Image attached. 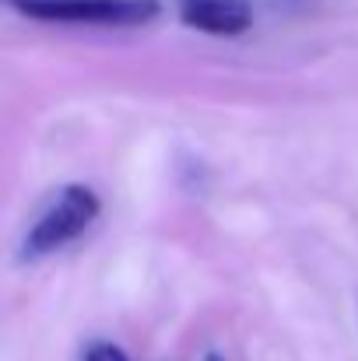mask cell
<instances>
[{
  "instance_id": "6da1fadb",
  "label": "cell",
  "mask_w": 358,
  "mask_h": 361,
  "mask_svg": "<svg viewBox=\"0 0 358 361\" xmlns=\"http://www.w3.org/2000/svg\"><path fill=\"white\" fill-rule=\"evenodd\" d=\"M99 197L88 186H64L56 193V200L39 214V221L28 228L25 235V256L39 259L49 256L56 249H64L67 242H74L81 232L92 228V221L99 218Z\"/></svg>"
},
{
  "instance_id": "7a4b0ae2",
  "label": "cell",
  "mask_w": 358,
  "mask_h": 361,
  "mask_svg": "<svg viewBox=\"0 0 358 361\" xmlns=\"http://www.w3.org/2000/svg\"><path fill=\"white\" fill-rule=\"evenodd\" d=\"M18 11L67 25H144L158 14V0H32Z\"/></svg>"
},
{
  "instance_id": "3957f363",
  "label": "cell",
  "mask_w": 358,
  "mask_h": 361,
  "mask_svg": "<svg viewBox=\"0 0 358 361\" xmlns=\"http://www.w3.org/2000/svg\"><path fill=\"white\" fill-rule=\"evenodd\" d=\"M179 18L208 35H242L253 25L246 0H179Z\"/></svg>"
},
{
  "instance_id": "277c9868",
  "label": "cell",
  "mask_w": 358,
  "mask_h": 361,
  "mask_svg": "<svg viewBox=\"0 0 358 361\" xmlns=\"http://www.w3.org/2000/svg\"><path fill=\"white\" fill-rule=\"evenodd\" d=\"M85 361H130V358L119 351L117 344H106V341H99V344H92V348H88Z\"/></svg>"
},
{
  "instance_id": "5b68a950",
  "label": "cell",
  "mask_w": 358,
  "mask_h": 361,
  "mask_svg": "<svg viewBox=\"0 0 358 361\" xmlns=\"http://www.w3.org/2000/svg\"><path fill=\"white\" fill-rule=\"evenodd\" d=\"M7 4H14V7H21V4H32V0H7Z\"/></svg>"
},
{
  "instance_id": "8992f818",
  "label": "cell",
  "mask_w": 358,
  "mask_h": 361,
  "mask_svg": "<svg viewBox=\"0 0 358 361\" xmlns=\"http://www.w3.org/2000/svg\"><path fill=\"white\" fill-rule=\"evenodd\" d=\"M204 361H225V358H222V355H208Z\"/></svg>"
}]
</instances>
